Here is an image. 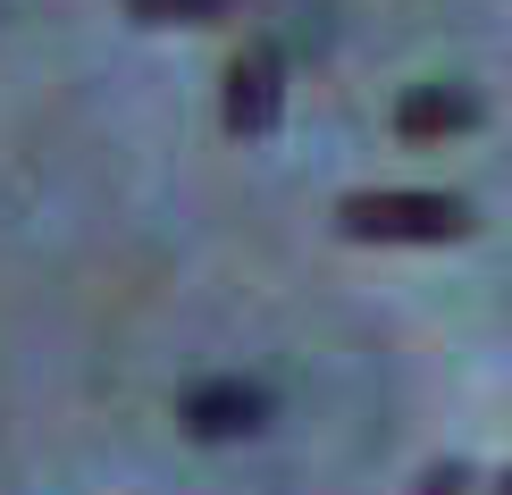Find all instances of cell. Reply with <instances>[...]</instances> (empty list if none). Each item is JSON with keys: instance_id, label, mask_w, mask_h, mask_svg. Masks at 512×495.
<instances>
[{"instance_id": "1", "label": "cell", "mask_w": 512, "mask_h": 495, "mask_svg": "<svg viewBox=\"0 0 512 495\" xmlns=\"http://www.w3.org/2000/svg\"><path fill=\"white\" fill-rule=\"evenodd\" d=\"M479 210L462 193H429V185H387V193H345L336 202V227L353 244H454L471 235Z\"/></svg>"}, {"instance_id": "2", "label": "cell", "mask_w": 512, "mask_h": 495, "mask_svg": "<svg viewBox=\"0 0 512 495\" xmlns=\"http://www.w3.org/2000/svg\"><path fill=\"white\" fill-rule=\"evenodd\" d=\"M219 118H227V135H244V143L277 135V118H286V51H277L269 34H252L236 51L227 93H219Z\"/></svg>"}, {"instance_id": "3", "label": "cell", "mask_w": 512, "mask_h": 495, "mask_svg": "<svg viewBox=\"0 0 512 495\" xmlns=\"http://www.w3.org/2000/svg\"><path fill=\"white\" fill-rule=\"evenodd\" d=\"M177 420L194 428L202 445L252 437V428H269V386H252V378H202V386H185Z\"/></svg>"}, {"instance_id": "4", "label": "cell", "mask_w": 512, "mask_h": 495, "mask_svg": "<svg viewBox=\"0 0 512 495\" xmlns=\"http://www.w3.org/2000/svg\"><path fill=\"white\" fill-rule=\"evenodd\" d=\"M479 126V93L471 84H412L395 101V135L403 143H445V135H471Z\"/></svg>"}, {"instance_id": "5", "label": "cell", "mask_w": 512, "mask_h": 495, "mask_svg": "<svg viewBox=\"0 0 512 495\" xmlns=\"http://www.w3.org/2000/svg\"><path fill=\"white\" fill-rule=\"evenodd\" d=\"M135 26H227L236 0H126Z\"/></svg>"}, {"instance_id": "6", "label": "cell", "mask_w": 512, "mask_h": 495, "mask_svg": "<svg viewBox=\"0 0 512 495\" xmlns=\"http://www.w3.org/2000/svg\"><path fill=\"white\" fill-rule=\"evenodd\" d=\"M412 495H471V470H462V462H437V470H429V479H420Z\"/></svg>"}, {"instance_id": "7", "label": "cell", "mask_w": 512, "mask_h": 495, "mask_svg": "<svg viewBox=\"0 0 512 495\" xmlns=\"http://www.w3.org/2000/svg\"><path fill=\"white\" fill-rule=\"evenodd\" d=\"M496 495H512V470H504V487H496Z\"/></svg>"}]
</instances>
